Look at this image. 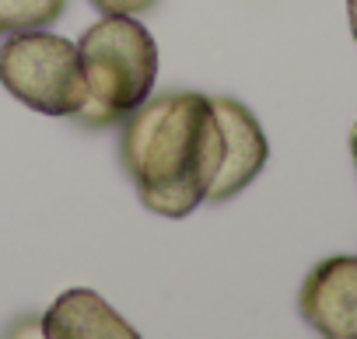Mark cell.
I'll return each instance as SVG.
<instances>
[{"instance_id":"6da1fadb","label":"cell","mask_w":357,"mask_h":339,"mask_svg":"<svg viewBox=\"0 0 357 339\" xmlns=\"http://www.w3.org/2000/svg\"><path fill=\"white\" fill-rule=\"evenodd\" d=\"M119 126V161L151 214L178 221L207 203L225 161V133L211 95H147Z\"/></svg>"},{"instance_id":"7a4b0ae2","label":"cell","mask_w":357,"mask_h":339,"mask_svg":"<svg viewBox=\"0 0 357 339\" xmlns=\"http://www.w3.org/2000/svg\"><path fill=\"white\" fill-rule=\"evenodd\" d=\"M81 63L88 77V102L70 116L77 126L109 129L119 126L158 81V46L133 15H105L81 42Z\"/></svg>"},{"instance_id":"3957f363","label":"cell","mask_w":357,"mask_h":339,"mask_svg":"<svg viewBox=\"0 0 357 339\" xmlns=\"http://www.w3.org/2000/svg\"><path fill=\"white\" fill-rule=\"evenodd\" d=\"M0 84L43 116H74L88 102V77L77 42L46 29L11 32L0 46Z\"/></svg>"},{"instance_id":"277c9868","label":"cell","mask_w":357,"mask_h":339,"mask_svg":"<svg viewBox=\"0 0 357 339\" xmlns=\"http://www.w3.org/2000/svg\"><path fill=\"white\" fill-rule=\"evenodd\" d=\"M221 133H225V161L218 168V175L207 189V203H228L249 182L259 179V172L270 161V140L259 126V119L238 102V98H211Z\"/></svg>"},{"instance_id":"5b68a950","label":"cell","mask_w":357,"mask_h":339,"mask_svg":"<svg viewBox=\"0 0 357 339\" xmlns=\"http://www.w3.org/2000/svg\"><path fill=\"white\" fill-rule=\"evenodd\" d=\"M298 311L326 339H357V255H333L312 266Z\"/></svg>"},{"instance_id":"8992f818","label":"cell","mask_w":357,"mask_h":339,"mask_svg":"<svg viewBox=\"0 0 357 339\" xmlns=\"http://www.w3.org/2000/svg\"><path fill=\"white\" fill-rule=\"evenodd\" d=\"M43 336L50 339H137V329L109 308V301L88 287L63 290L43 315Z\"/></svg>"},{"instance_id":"52a82bcc","label":"cell","mask_w":357,"mask_h":339,"mask_svg":"<svg viewBox=\"0 0 357 339\" xmlns=\"http://www.w3.org/2000/svg\"><path fill=\"white\" fill-rule=\"evenodd\" d=\"M67 0H0V32H25V29H46L56 18H63Z\"/></svg>"},{"instance_id":"ba28073f","label":"cell","mask_w":357,"mask_h":339,"mask_svg":"<svg viewBox=\"0 0 357 339\" xmlns=\"http://www.w3.org/2000/svg\"><path fill=\"white\" fill-rule=\"evenodd\" d=\"M158 0H91V8L102 15H147Z\"/></svg>"},{"instance_id":"9c48e42d","label":"cell","mask_w":357,"mask_h":339,"mask_svg":"<svg viewBox=\"0 0 357 339\" xmlns=\"http://www.w3.org/2000/svg\"><path fill=\"white\" fill-rule=\"evenodd\" d=\"M347 15H350V36L357 42V0H347Z\"/></svg>"},{"instance_id":"30bf717a","label":"cell","mask_w":357,"mask_h":339,"mask_svg":"<svg viewBox=\"0 0 357 339\" xmlns=\"http://www.w3.org/2000/svg\"><path fill=\"white\" fill-rule=\"evenodd\" d=\"M350 154H354V168H357V123L350 129Z\"/></svg>"}]
</instances>
